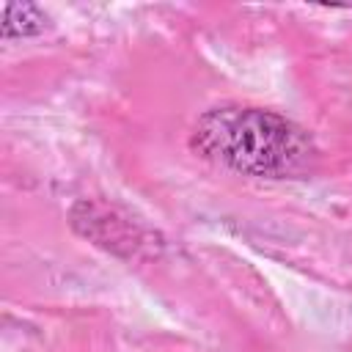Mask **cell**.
I'll return each instance as SVG.
<instances>
[{
  "label": "cell",
  "instance_id": "3957f363",
  "mask_svg": "<svg viewBox=\"0 0 352 352\" xmlns=\"http://www.w3.org/2000/svg\"><path fill=\"white\" fill-rule=\"evenodd\" d=\"M47 14L33 3H8L3 11V38H30L44 33Z\"/></svg>",
  "mask_w": 352,
  "mask_h": 352
},
{
  "label": "cell",
  "instance_id": "6da1fadb",
  "mask_svg": "<svg viewBox=\"0 0 352 352\" xmlns=\"http://www.w3.org/2000/svg\"><path fill=\"white\" fill-rule=\"evenodd\" d=\"M190 148L234 173L256 179H297L319 157L314 135L297 121L253 104H217L198 116Z\"/></svg>",
  "mask_w": 352,
  "mask_h": 352
},
{
  "label": "cell",
  "instance_id": "7a4b0ae2",
  "mask_svg": "<svg viewBox=\"0 0 352 352\" xmlns=\"http://www.w3.org/2000/svg\"><path fill=\"white\" fill-rule=\"evenodd\" d=\"M69 226L94 248L124 261H154L165 248L160 231L124 206L102 198H80L69 209Z\"/></svg>",
  "mask_w": 352,
  "mask_h": 352
}]
</instances>
